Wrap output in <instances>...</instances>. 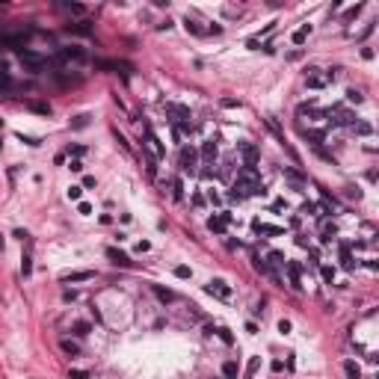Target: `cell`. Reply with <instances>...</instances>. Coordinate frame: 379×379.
Returning <instances> with one entry per match:
<instances>
[{
  "instance_id": "cell-47",
  "label": "cell",
  "mask_w": 379,
  "mask_h": 379,
  "mask_svg": "<svg viewBox=\"0 0 379 379\" xmlns=\"http://www.w3.org/2000/svg\"><path fill=\"white\" fill-rule=\"evenodd\" d=\"M62 299L65 302H74V299H77V290H62Z\"/></svg>"
},
{
  "instance_id": "cell-54",
  "label": "cell",
  "mask_w": 379,
  "mask_h": 379,
  "mask_svg": "<svg viewBox=\"0 0 379 379\" xmlns=\"http://www.w3.org/2000/svg\"><path fill=\"white\" fill-rule=\"evenodd\" d=\"M284 207H287V204H284V199H278V202H273V207H270V210H284Z\"/></svg>"
},
{
  "instance_id": "cell-35",
  "label": "cell",
  "mask_w": 379,
  "mask_h": 379,
  "mask_svg": "<svg viewBox=\"0 0 379 379\" xmlns=\"http://www.w3.org/2000/svg\"><path fill=\"white\" fill-rule=\"evenodd\" d=\"M347 101H353V104H361V101H364L361 89H347Z\"/></svg>"
},
{
  "instance_id": "cell-4",
  "label": "cell",
  "mask_w": 379,
  "mask_h": 379,
  "mask_svg": "<svg viewBox=\"0 0 379 379\" xmlns=\"http://www.w3.org/2000/svg\"><path fill=\"white\" fill-rule=\"evenodd\" d=\"M18 59L30 68V71H42L45 65H48V59L42 56V53H36V51H30V48H21L18 51Z\"/></svg>"
},
{
  "instance_id": "cell-28",
  "label": "cell",
  "mask_w": 379,
  "mask_h": 379,
  "mask_svg": "<svg viewBox=\"0 0 379 379\" xmlns=\"http://www.w3.org/2000/svg\"><path fill=\"white\" fill-rule=\"evenodd\" d=\"M142 163H145V172H148L151 178H154V175H157V160H154V157H151V154H148V151H145V157H142Z\"/></svg>"
},
{
  "instance_id": "cell-33",
  "label": "cell",
  "mask_w": 379,
  "mask_h": 379,
  "mask_svg": "<svg viewBox=\"0 0 379 379\" xmlns=\"http://www.w3.org/2000/svg\"><path fill=\"white\" fill-rule=\"evenodd\" d=\"M267 258H270V261H267V264H276V267H284V264H287V258H284V255H281V252H270V255H267Z\"/></svg>"
},
{
  "instance_id": "cell-57",
  "label": "cell",
  "mask_w": 379,
  "mask_h": 379,
  "mask_svg": "<svg viewBox=\"0 0 379 379\" xmlns=\"http://www.w3.org/2000/svg\"><path fill=\"white\" fill-rule=\"evenodd\" d=\"M92 317H95V323H104V317H101V311H98L95 305H92Z\"/></svg>"
},
{
  "instance_id": "cell-16",
  "label": "cell",
  "mask_w": 379,
  "mask_h": 379,
  "mask_svg": "<svg viewBox=\"0 0 379 379\" xmlns=\"http://www.w3.org/2000/svg\"><path fill=\"white\" fill-rule=\"evenodd\" d=\"M355 264H358V261L353 258V246H350V243H341V267H344V270H353Z\"/></svg>"
},
{
  "instance_id": "cell-14",
  "label": "cell",
  "mask_w": 379,
  "mask_h": 379,
  "mask_svg": "<svg viewBox=\"0 0 379 379\" xmlns=\"http://www.w3.org/2000/svg\"><path fill=\"white\" fill-rule=\"evenodd\" d=\"M59 350H62L68 358H77V355H80V344L71 341V338H59Z\"/></svg>"
},
{
  "instance_id": "cell-21",
  "label": "cell",
  "mask_w": 379,
  "mask_h": 379,
  "mask_svg": "<svg viewBox=\"0 0 379 379\" xmlns=\"http://www.w3.org/2000/svg\"><path fill=\"white\" fill-rule=\"evenodd\" d=\"M3 45H9V48L21 51V48L27 45V36H24V33H15V36H3Z\"/></svg>"
},
{
  "instance_id": "cell-42",
  "label": "cell",
  "mask_w": 379,
  "mask_h": 379,
  "mask_svg": "<svg viewBox=\"0 0 379 379\" xmlns=\"http://www.w3.org/2000/svg\"><path fill=\"white\" fill-rule=\"evenodd\" d=\"M68 379H89L86 370H68Z\"/></svg>"
},
{
  "instance_id": "cell-12",
  "label": "cell",
  "mask_w": 379,
  "mask_h": 379,
  "mask_svg": "<svg viewBox=\"0 0 379 379\" xmlns=\"http://www.w3.org/2000/svg\"><path fill=\"white\" fill-rule=\"evenodd\" d=\"M199 154L204 157V163L210 166L213 160H216V154H219V148H216V139H204L202 142V148H199Z\"/></svg>"
},
{
  "instance_id": "cell-5",
  "label": "cell",
  "mask_w": 379,
  "mask_h": 379,
  "mask_svg": "<svg viewBox=\"0 0 379 379\" xmlns=\"http://www.w3.org/2000/svg\"><path fill=\"white\" fill-rule=\"evenodd\" d=\"M86 59H89V53L83 48H62L51 62H86Z\"/></svg>"
},
{
  "instance_id": "cell-19",
  "label": "cell",
  "mask_w": 379,
  "mask_h": 379,
  "mask_svg": "<svg viewBox=\"0 0 379 379\" xmlns=\"http://www.w3.org/2000/svg\"><path fill=\"white\" fill-rule=\"evenodd\" d=\"M335 237H338V228H335V222H329V219H326V222L320 225V240H323V243H332Z\"/></svg>"
},
{
  "instance_id": "cell-3",
  "label": "cell",
  "mask_w": 379,
  "mask_h": 379,
  "mask_svg": "<svg viewBox=\"0 0 379 379\" xmlns=\"http://www.w3.org/2000/svg\"><path fill=\"white\" fill-rule=\"evenodd\" d=\"M163 107H166V116H169L172 125H190V119H193L190 107H184V104H178V101H166Z\"/></svg>"
},
{
  "instance_id": "cell-30",
  "label": "cell",
  "mask_w": 379,
  "mask_h": 379,
  "mask_svg": "<svg viewBox=\"0 0 379 379\" xmlns=\"http://www.w3.org/2000/svg\"><path fill=\"white\" fill-rule=\"evenodd\" d=\"M311 33V24H305V27H302V30H296L293 33V45H302V42H305V36Z\"/></svg>"
},
{
  "instance_id": "cell-55",
  "label": "cell",
  "mask_w": 379,
  "mask_h": 379,
  "mask_svg": "<svg viewBox=\"0 0 379 379\" xmlns=\"http://www.w3.org/2000/svg\"><path fill=\"white\" fill-rule=\"evenodd\" d=\"M86 187H95V178H92V175H86V178H83V190H86Z\"/></svg>"
},
{
  "instance_id": "cell-11",
  "label": "cell",
  "mask_w": 379,
  "mask_h": 379,
  "mask_svg": "<svg viewBox=\"0 0 379 379\" xmlns=\"http://www.w3.org/2000/svg\"><path fill=\"white\" fill-rule=\"evenodd\" d=\"M252 228H255V234H264V237H278V234H284L281 225H270V222H261V219L252 222Z\"/></svg>"
},
{
  "instance_id": "cell-31",
  "label": "cell",
  "mask_w": 379,
  "mask_h": 379,
  "mask_svg": "<svg viewBox=\"0 0 379 379\" xmlns=\"http://www.w3.org/2000/svg\"><path fill=\"white\" fill-rule=\"evenodd\" d=\"M213 332H216V338H219V341H225V344H234V335H231L228 329H225V326H219V329H213Z\"/></svg>"
},
{
  "instance_id": "cell-1",
  "label": "cell",
  "mask_w": 379,
  "mask_h": 379,
  "mask_svg": "<svg viewBox=\"0 0 379 379\" xmlns=\"http://www.w3.org/2000/svg\"><path fill=\"white\" fill-rule=\"evenodd\" d=\"M178 169L196 175L199 172V148L196 145H181L178 148Z\"/></svg>"
},
{
  "instance_id": "cell-10",
  "label": "cell",
  "mask_w": 379,
  "mask_h": 379,
  "mask_svg": "<svg viewBox=\"0 0 379 379\" xmlns=\"http://www.w3.org/2000/svg\"><path fill=\"white\" fill-rule=\"evenodd\" d=\"M284 270H287V278H290V287L299 293L302 290V267L296 264V261H287L284 264Z\"/></svg>"
},
{
  "instance_id": "cell-25",
  "label": "cell",
  "mask_w": 379,
  "mask_h": 379,
  "mask_svg": "<svg viewBox=\"0 0 379 379\" xmlns=\"http://www.w3.org/2000/svg\"><path fill=\"white\" fill-rule=\"evenodd\" d=\"M344 373H347V379H361V367L355 361H344Z\"/></svg>"
},
{
  "instance_id": "cell-36",
  "label": "cell",
  "mask_w": 379,
  "mask_h": 379,
  "mask_svg": "<svg viewBox=\"0 0 379 379\" xmlns=\"http://www.w3.org/2000/svg\"><path fill=\"white\" fill-rule=\"evenodd\" d=\"M30 270H33V261H30V252H24V258H21V273L30 276Z\"/></svg>"
},
{
  "instance_id": "cell-49",
  "label": "cell",
  "mask_w": 379,
  "mask_h": 379,
  "mask_svg": "<svg viewBox=\"0 0 379 379\" xmlns=\"http://www.w3.org/2000/svg\"><path fill=\"white\" fill-rule=\"evenodd\" d=\"M193 204H196V207H204V196H202V193H193Z\"/></svg>"
},
{
  "instance_id": "cell-2",
  "label": "cell",
  "mask_w": 379,
  "mask_h": 379,
  "mask_svg": "<svg viewBox=\"0 0 379 379\" xmlns=\"http://www.w3.org/2000/svg\"><path fill=\"white\" fill-rule=\"evenodd\" d=\"M142 139H145V142H142V148H145L154 160H160V157L166 154V145L157 139V133H154V127H151V125H145V127H142Z\"/></svg>"
},
{
  "instance_id": "cell-13",
  "label": "cell",
  "mask_w": 379,
  "mask_h": 379,
  "mask_svg": "<svg viewBox=\"0 0 379 379\" xmlns=\"http://www.w3.org/2000/svg\"><path fill=\"white\" fill-rule=\"evenodd\" d=\"M89 278H95V273L92 270H71V273H62V284H68V281H89Z\"/></svg>"
},
{
  "instance_id": "cell-56",
  "label": "cell",
  "mask_w": 379,
  "mask_h": 379,
  "mask_svg": "<svg viewBox=\"0 0 379 379\" xmlns=\"http://www.w3.org/2000/svg\"><path fill=\"white\" fill-rule=\"evenodd\" d=\"M77 210H80V213H92V207H89L86 202H80V204H77Z\"/></svg>"
},
{
  "instance_id": "cell-43",
  "label": "cell",
  "mask_w": 379,
  "mask_h": 379,
  "mask_svg": "<svg viewBox=\"0 0 379 379\" xmlns=\"http://www.w3.org/2000/svg\"><path fill=\"white\" fill-rule=\"evenodd\" d=\"M207 202H210V204H222V196L213 193V190H207Z\"/></svg>"
},
{
  "instance_id": "cell-29",
  "label": "cell",
  "mask_w": 379,
  "mask_h": 379,
  "mask_svg": "<svg viewBox=\"0 0 379 379\" xmlns=\"http://www.w3.org/2000/svg\"><path fill=\"white\" fill-rule=\"evenodd\" d=\"M172 199H175V202L184 199V181H181V178H172Z\"/></svg>"
},
{
  "instance_id": "cell-22",
  "label": "cell",
  "mask_w": 379,
  "mask_h": 379,
  "mask_svg": "<svg viewBox=\"0 0 379 379\" xmlns=\"http://www.w3.org/2000/svg\"><path fill=\"white\" fill-rule=\"evenodd\" d=\"M68 33H77V36H92V24H89V21H77V24H68Z\"/></svg>"
},
{
  "instance_id": "cell-15",
  "label": "cell",
  "mask_w": 379,
  "mask_h": 379,
  "mask_svg": "<svg viewBox=\"0 0 379 379\" xmlns=\"http://www.w3.org/2000/svg\"><path fill=\"white\" fill-rule=\"evenodd\" d=\"M107 258H110L116 267H130V258H127L122 249H116V246H110V249H107Z\"/></svg>"
},
{
  "instance_id": "cell-52",
  "label": "cell",
  "mask_w": 379,
  "mask_h": 379,
  "mask_svg": "<svg viewBox=\"0 0 379 379\" xmlns=\"http://www.w3.org/2000/svg\"><path fill=\"white\" fill-rule=\"evenodd\" d=\"M148 249H151V243H148V240H139V243H136V252H148Z\"/></svg>"
},
{
  "instance_id": "cell-48",
  "label": "cell",
  "mask_w": 379,
  "mask_h": 379,
  "mask_svg": "<svg viewBox=\"0 0 379 379\" xmlns=\"http://www.w3.org/2000/svg\"><path fill=\"white\" fill-rule=\"evenodd\" d=\"M18 139H21V142H27V145H39V139H36V136H24V133H18Z\"/></svg>"
},
{
  "instance_id": "cell-20",
  "label": "cell",
  "mask_w": 379,
  "mask_h": 379,
  "mask_svg": "<svg viewBox=\"0 0 379 379\" xmlns=\"http://www.w3.org/2000/svg\"><path fill=\"white\" fill-rule=\"evenodd\" d=\"M261 370V355H252L246 361V370H243V379H255V373Z\"/></svg>"
},
{
  "instance_id": "cell-39",
  "label": "cell",
  "mask_w": 379,
  "mask_h": 379,
  "mask_svg": "<svg viewBox=\"0 0 379 379\" xmlns=\"http://www.w3.org/2000/svg\"><path fill=\"white\" fill-rule=\"evenodd\" d=\"M175 276H178V278H190V276H193V270L181 264V267H175Z\"/></svg>"
},
{
  "instance_id": "cell-34",
  "label": "cell",
  "mask_w": 379,
  "mask_h": 379,
  "mask_svg": "<svg viewBox=\"0 0 379 379\" xmlns=\"http://www.w3.org/2000/svg\"><path fill=\"white\" fill-rule=\"evenodd\" d=\"M68 154H71V160H80L86 154V148L83 145H68Z\"/></svg>"
},
{
  "instance_id": "cell-40",
  "label": "cell",
  "mask_w": 379,
  "mask_h": 379,
  "mask_svg": "<svg viewBox=\"0 0 379 379\" xmlns=\"http://www.w3.org/2000/svg\"><path fill=\"white\" fill-rule=\"evenodd\" d=\"M74 335H77V338L89 335V326H86V323H74Z\"/></svg>"
},
{
  "instance_id": "cell-9",
  "label": "cell",
  "mask_w": 379,
  "mask_h": 379,
  "mask_svg": "<svg viewBox=\"0 0 379 379\" xmlns=\"http://www.w3.org/2000/svg\"><path fill=\"white\" fill-rule=\"evenodd\" d=\"M326 83H329V80H326V74H320V68L311 65V68L305 71V86H308V89H323Z\"/></svg>"
},
{
  "instance_id": "cell-7",
  "label": "cell",
  "mask_w": 379,
  "mask_h": 379,
  "mask_svg": "<svg viewBox=\"0 0 379 379\" xmlns=\"http://www.w3.org/2000/svg\"><path fill=\"white\" fill-rule=\"evenodd\" d=\"M237 148H240V154H243V166H258L261 151H258L255 142H237Z\"/></svg>"
},
{
  "instance_id": "cell-51",
  "label": "cell",
  "mask_w": 379,
  "mask_h": 379,
  "mask_svg": "<svg viewBox=\"0 0 379 379\" xmlns=\"http://www.w3.org/2000/svg\"><path fill=\"white\" fill-rule=\"evenodd\" d=\"M68 169H71V172H83V163H80V160H71Z\"/></svg>"
},
{
  "instance_id": "cell-46",
  "label": "cell",
  "mask_w": 379,
  "mask_h": 379,
  "mask_svg": "<svg viewBox=\"0 0 379 379\" xmlns=\"http://www.w3.org/2000/svg\"><path fill=\"white\" fill-rule=\"evenodd\" d=\"M219 104H222V107H228V110H231V107H240V101H234V98H222Z\"/></svg>"
},
{
  "instance_id": "cell-53",
  "label": "cell",
  "mask_w": 379,
  "mask_h": 379,
  "mask_svg": "<svg viewBox=\"0 0 379 379\" xmlns=\"http://www.w3.org/2000/svg\"><path fill=\"white\" fill-rule=\"evenodd\" d=\"M71 125H74V127H86V116H77V119H74Z\"/></svg>"
},
{
  "instance_id": "cell-8",
  "label": "cell",
  "mask_w": 379,
  "mask_h": 379,
  "mask_svg": "<svg viewBox=\"0 0 379 379\" xmlns=\"http://www.w3.org/2000/svg\"><path fill=\"white\" fill-rule=\"evenodd\" d=\"M252 267H255V270H258L261 276H267V278H270L273 284L284 287V284H281V278H278V273H276V270H273V267H270V264H267V261H264L261 255H252Z\"/></svg>"
},
{
  "instance_id": "cell-37",
  "label": "cell",
  "mask_w": 379,
  "mask_h": 379,
  "mask_svg": "<svg viewBox=\"0 0 379 379\" xmlns=\"http://www.w3.org/2000/svg\"><path fill=\"white\" fill-rule=\"evenodd\" d=\"M320 276L332 284V281H335V267H320Z\"/></svg>"
},
{
  "instance_id": "cell-23",
  "label": "cell",
  "mask_w": 379,
  "mask_h": 379,
  "mask_svg": "<svg viewBox=\"0 0 379 379\" xmlns=\"http://www.w3.org/2000/svg\"><path fill=\"white\" fill-rule=\"evenodd\" d=\"M222 376H225V379H237V376H240L237 361H225V364H222Z\"/></svg>"
},
{
  "instance_id": "cell-50",
  "label": "cell",
  "mask_w": 379,
  "mask_h": 379,
  "mask_svg": "<svg viewBox=\"0 0 379 379\" xmlns=\"http://www.w3.org/2000/svg\"><path fill=\"white\" fill-rule=\"evenodd\" d=\"M278 332L287 335V332H290V320H278Z\"/></svg>"
},
{
  "instance_id": "cell-45",
  "label": "cell",
  "mask_w": 379,
  "mask_h": 379,
  "mask_svg": "<svg viewBox=\"0 0 379 379\" xmlns=\"http://www.w3.org/2000/svg\"><path fill=\"white\" fill-rule=\"evenodd\" d=\"M113 133H116V142H119V145H122V148H125V151H130V145H127V139H125V136H122V133H119V130H113Z\"/></svg>"
},
{
  "instance_id": "cell-6",
  "label": "cell",
  "mask_w": 379,
  "mask_h": 379,
  "mask_svg": "<svg viewBox=\"0 0 379 379\" xmlns=\"http://www.w3.org/2000/svg\"><path fill=\"white\" fill-rule=\"evenodd\" d=\"M204 290H207L213 299H222V302H228V299H231V287L225 284L222 278H210V281L204 284Z\"/></svg>"
},
{
  "instance_id": "cell-41",
  "label": "cell",
  "mask_w": 379,
  "mask_h": 379,
  "mask_svg": "<svg viewBox=\"0 0 379 379\" xmlns=\"http://www.w3.org/2000/svg\"><path fill=\"white\" fill-rule=\"evenodd\" d=\"M62 9H68V12H77V15H83V6H80V3H62Z\"/></svg>"
},
{
  "instance_id": "cell-32",
  "label": "cell",
  "mask_w": 379,
  "mask_h": 379,
  "mask_svg": "<svg viewBox=\"0 0 379 379\" xmlns=\"http://www.w3.org/2000/svg\"><path fill=\"white\" fill-rule=\"evenodd\" d=\"M30 110H33V113H42V116H51V107L42 104V101H30Z\"/></svg>"
},
{
  "instance_id": "cell-24",
  "label": "cell",
  "mask_w": 379,
  "mask_h": 379,
  "mask_svg": "<svg viewBox=\"0 0 379 379\" xmlns=\"http://www.w3.org/2000/svg\"><path fill=\"white\" fill-rule=\"evenodd\" d=\"M184 30H187V33H193V36H204V33H207V30H204V27H199V24H196L190 15L184 18Z\"/></svg>"
},
{
  "instance_id": "cell-18",
  "label": "cell",
  "mask_w": 379,
  "mask_h": 379,
  "mask_svg": "<svg viewBox=\"0 0 379 379\" xmlns=\"http://www.w3.org/2000/svg\"><path fill=\"white\" fill-rule=\"evenodd\" d=\"M151 293H154V296L163 302V305H166V302H175V299H178L175 290H166V287H160V284H151Z\"/></svg>"
},
{
  "instance_id": "cell-59",
  "label": "cell",
  "mask_w": 379,
  "mask_h": 379,
  "mask_svg": "<svg viewBox=\"0 0 379 379\" xmlns=\"http://www.w3.org/2000/svg\"><path fill=\"white\" fill-rule=\"evenodd\" d=\"M0 127H3V119H0Z\"/></svg>"
},
{
  "instance_id": "cell-27",
  "label": "cell",
  "mask_w": 379,
  "mask_h": 379,
  "mask_svg": "<svg viewBox=\"0 0 379 379\" xmlns=\"http://www.w3.org/2000/svg\"><path fill=\"white\" fill-rule=\"evenodd\" d=\"M353 130H355L358 136H370V133H373V127H370V122H358V119L353 122Z\"/></svg>"
},
{
  "instance_id": "cell-38",
  "label": "cell",
  "mask_w": 379,
  "mask_h": 379,
  "mask_svg": "<svg viewBox=\"0 0 379 379\" xmlns=\"http://www.w3.org/2000/svg\"><path fill=\"white\" fill-rule=\"evenodd\" d=\"M80 196H83V187H68V199L71 202H80Z\"/></svg>"
},
{
  "instance_id": "cell-17",
  "label": "cell",
  "mask_w": 379,
  "mask_h": 379,
  "mask_svg": "<svg viewBox=\"0 0 379 379\" xmlns=\"http://www.w3.org/2000/svg\"><path fill=\"white\" fill-rule=\"evenodd\" d=\"M284 181H290L293 184V190H302V187H305V175H302V172H296V169H284Z\"/></svg>"
},
{
  "instance_id": "cell-44",
  "label": "cell",
  "mask_w": 379,
  "mask_h": 379,
  "mask_svg": "<svg viewBox=\"0 0 379 379\" xmlns=\"http://www.w3.org/2000/svg\"><path fill=\"white\" fill-rule=\"evenodd\" d=\"M302 213H305V216H311V213H317V204H311V202H305V204H302Z\"/></svg>"
},
{
  "instance_id": "cell-26",
  "label": "cell",
  "mask_w": 379,
  "mask_h": 379,
  "mask_svg": "<svg viewBox=\"0 0 379 379\" xmlns=\"http://www.w3.org/2000/svg\"><path fill=\"white\" fill-rule=\"evenodd\" d=\"M207 228H210L213 234H225V222H222L219 216H210V219H207Z\"/></svg>"
},
{
  "instance_id": "cell-60",
  "label": "cell",
  "mask_w": 379,
  "mask_h": 379,
  "mask_svg": "<svg viewBox=\"0 0 379 379\" xmlns=\"http://www.w3.org/2000/svg\"><path fill=\"white\" fill-rule=\"evenodd\" d=\"M0 45H3V36H0Z\"/></svg>"
},
{
  "instance_id": "cell-58",
  "label": "cell",
  "mask_w": 379,
  "mask_h": 379,
  "mask_svg": "<svg viewBox=\"0 0 379 379\" xmlns=\"http://www.w3.org/2000/svg\"><path fill=\"white\" fill-rule=\"evenodd\" d=\"M273 370H276V373H281V370H284V361H278V358H276V361H273Z\"/></svg>"
}]
</instances>
